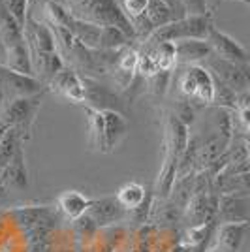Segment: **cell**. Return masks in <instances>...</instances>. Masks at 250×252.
<instances>
[{
    "instance_id": "cell-1",
    "label": "cell",
    "mask_w": 250,
    "mask_h": 252,
    "mask_svg": "<svg viewBox=\"0 0 250 252\" xmlns=\"http://www.w3.org/2000/svg\"><path fill=\"white\" fill-rule=\"evenodd\" d=\"M190 141V128L183 125L171 111H166L164 119V158L162 168L158 173L156 185H155V198L166 200L171 194V189L177 181L179 164L185 157Z\"/></svg>"
},
{
    "instance_id": "cell-2",
    "label": "cell",
    "mask_w": 250,
    "mask_h": 252,
    "mask_svg": "<svg viewBox=\"0 0 250 252\" xmlns=\"http://www.w3.org/2000/svg\"><path fill=\"white\" fill-rule=\"evenodd\" d=\"M89 123V145L102 155H109L128 134V119L119 111H96L85 107Z\"/></svg>"
},
{
    "instance_id": "cell-3",
    "label": "cell",
    "mask_w": 250,
    "mask_h": 252,
    "mask_svg": "<svg viewBox=\"0 0 250 252\" xmlns=\"http://www.w3.org/2000/svg\"><path fill=\"white\" fill-rule=\"evenodd\" d=\"M66 10L81 21L100 27H117L125 31L132 40H136L134 29L126 19L119 0H66Z\"/></svg>"
},
{
    "instance_id": "cell-4",
    "label": "cell",
    "mask_w": 250,
    "mask_h": 252,
    "mask_svg": "<svg viewBox=\"0 0 250 252\" xmlns=\"http://www.w3.org/2000/svg\"><path fill=\"white\" fill-rule=\"evenodd\" d=\"M215 27L211 13L207 15H187L175 21L167 23L160 27L147 38V45H156V43H179L185 40H207L209 32Z\"/></svg>"
},
{
    "instance_id": "cell-5",
    "label": "cell",
    "mask_w": 250,
    "mask_h": 252,
    "mask_svg": "<svg viewBox=\"0 0 250 252\" xmlns=\"http://www.w3.org/2000/svg\"><path fill=\"white\" fill-rule=\"evenodd\" d=\"M181 74L177 79V89L185 100L194 107H207L213 105L215 98V77L211 70L201 64L181 66Z\"/></svg>"
},
{
    "instance_id": "cell-6",
    "label": "cell",
    "mask_w": 250,
    "mask_h": 252,
    "mask_svg": "<svg viewBox=\"0 0 250 252\" xmlns=\"http://www.w3.org/2000/svg\"><path fill=\"white\" fill-rule=\"evenodd\" d=\"M43 87L45 85L40 79H36L32 75L17 74L0 64V107L15 98L40 94L43 93Z\"/></svg>"
},
{
    "instance_id": "cell-7",
    "label": "cell",
    "mask_w": 250,
    "mask_h": 252,
    "mask_svg": "<svg viewBox=\"0 0 250 252\" xmlns=\"http://www.w3.org/2000/svg\"><path fill=\"white\" fill-rule=\"evenodd\" d=\"M85 81V100L83 107L89 109H96V111H119V113H125V100L121 93H115L113 89L102 85L98 79L93 77H83Z\"/></svg>"
},
{
    "instance_id": "cell-8",
    "label": "cell",
    "mask_w": 250,
    "mask_h": 252,
    "mask_svg": "<svg viewBox=\"0 0 250 252\" xmlns=\"http://www.w3.org/2000/svg\"><path fill=\"white\" fill-rule=\"evenodd\" d=\"M205 64L209 66L211 74L224 85H228L229 89L235 91L237 94L249 91L247 72H249L250 66H241V64L229 63V61H224V59H220L217 55H211L205 61Z\"/></svg>"
},
{
    "instance_id": "cell-9",
    "label": "cell",
    "mask_w": 250,
    "mask_h": 252,
    "mask_svg": "<svg viewBox=\"0 0 250 252\" xmlns=\"http://www.w3.org/2000/svg\"><path fill=\"white\" fill-rule=\"evenodd\" d=\"M47 89L55 93V94L62 96L72 104L85 105L87 94H85V81L83 75L79 72H75L70 66H64L59 74L53 77L47 83Z\"/></svg>"
},
{
    "instance_id": "cell-10",
    "label": "cell",
    "mask_w": 250,
    "mask_h": 252,
    "mask_svg": "<svg viewBox=\"0 0 250 252\" xmlns=\"http://www.w3.org/2000/svg\"><path fill=\"white\" fill-rule=\"evenodd\" d=\"M207 43L213 55H217L220 59L241 64V66H250V53L239 42H235L231 36H228L226 32L219 31L217 27H213L209 32Z\"/></svg>"
},
{
    "instance_id": "cell-11",
    "label": "cell",
    "mask_w": 250,
    "mask_h": 252,
    "mask_svg": "<svg viewBox=\"0 0 250 252\" xmlns=\"http://www.w3.org/2000/svg\"><path fill=\"white\" fill-rule=\"evenodd\" d=\"M126 209L119 203L117 196H102V198H93L89 201V211H87V217L93 219V222L98 228H107V226H113L117 222H121L125 219Z\"/></svg>"
},
{
    "instance_id": "cell-12",
    "label": "cell",
    "mask_w": 250,
    "mask_h": 252,
    "mask_svg": "<svg viewBox=\"0 0 250 252\" xmlns=\"http://www.w3.org/2000/svg\"><path fill=\"white\" fill-rule=\"evenodd\" d=\"M250 222H219L215 233V249L220 252H241Z\"/></svg>"
},
{
    "instance_id": "cell-13",
    "label": "cell",
    "mask_w": 250,
    "mask_h": 252,
    "mask_svg": "<svg viewBox=\"0 0 250 252\" xmlns=\"http://www.w3.org/2000/svg\"><path fill=\"white\" fill-rule=\"evenodd\" d=\"M219 222H250V196H219Z\"/></svg>"
},
{
    "instance_id": "cell-14",
    "label": "cell",
    "mask_w": 250,
    "mask_h": 252,
    "mask_svg": "<svg viewBox=\"0 0 250 252\" xmlns=\"http://www.w3.org/2000/svg\"><path fill=\"white\" fill-rule=\"evenodd\" d=\"M0 183L8 190H23L29 189V168L25 162V147H19L17 153L13 155L10 164L2 169L0 173Z\"/></svg>"
},
{
    "instance_id": "cell-15",
    "label": "cell",
    "mask_w": 250,
    "mask_h": 252,
    "mask_svg": "<svg viewBox=\"0 0 250 252\" xmlns=\"http://www.w3.org/2000/svg\"><path fill=\"white\" fill-rule=\"evenodd\" d=\"M175 47H177V66L205 63L213 55L207 40H185L175 43Z\"/></svg>"
},
{
    "instance_id": "cell-16",
    "label": "cell",
    "mask_w": 250,
    "mask_h": 252,
    "mask_svg": "<svg viewBox=\"0 0 250 252\" xmlns=\"http://www.w3.org/2000/svg\"><path fill=\"white\" fill-rule=\"evenodd\" d=\"M89 198L83 196L81 192L77 190H66L59 196V209L64 213L66 219L70 220H77L87 215L89 211Z\"/></svg>"
},
{
    "instance_id": "cell-17",
    "label": "cell",
    "mask_w": 250,
    "mask_h": 252,
    "mask_svg": "<svg viewBox=\"0 0 250 252\" xmlns=\"http://www.w3.org/2000/svg\"><path fill=\"white\" fill-rule=\"evenodd\" d=\"M115 196H117L119 203L126 209V213H132V211H136L137 207L143 205V201L151 196V192L141 183L130 181V183H126V185H123L121 189L117 190Z\"/></svg>"
},
{
    "instance_id": "cell-18",
    "label": "cell",
    "mask_w": 250,
    "mask_h": 252,
    "mask_svg": "<svg viewBox=\"0 0 250 252\" xmlns=\"http://www.w3.org/2000/svg\"><path fill=\"white\" fill-rule=\"evenodd\" d=\"M141 45H147V43H141ZM149 51L155 59V64H156L158 72H175L177 70V47L175 43H156V45H147Z\"/></svg>"
},
{
    "instance_id": "cell-19",
    "label": "cell",
    "mask_w": 250,
    "mask_h": 252,
    "mask_svg": "<svg viewBox=\"0 0 250 252\" xmlns=\"http://www.w3.org/2000/svg\"><path fill=\"white\" fill-rule=\"evenodd\" d=\"M21 145H25V137L17 128H10L6 134L0 136V173L10 164V160Z\"/></svg>"
},
{
    "instance_id": "cell-20",
    "label": "cell",
    "mask_w": 250,
    "mask_h": 252,
    "mask_svg": "<svg viewBox=\"0 0 250 252\" xmlns=\"http://www.w3.org/2000/svg\"><path fill=\"white\" fill-rule=\"evenodd\" d=\"M134 40L126 34L125 31L117 29V27H104L102 29V42L100 49H109V51H119L126 45H132Z\"/></svg>"
},
{
    "instance_id": "cell-21",
    "label": "cell",
    "mask_w": 250,
    "mask_h": 252,
    "mask_svg": "<svg viewBox=\"0 0 250 252\" xmlns=\"http://www.w3.org/2000/svg\"><path fill=\"white\" fill-rule=\"evenodd\" d=\"M119 2H121V8L125 11L126 19L132 25V29H136L137 25L143 21L147 10L151 6V0H119Z\"/></svg>"
},
{
    "instance_id": "cell-22",
    "label": "cell",
    "mask_w": 250,
    "mask_h": 252,
    "mask_svg": "<svg viewBox=\"0 0 250 252\" xmlns=\"http://www.w3.org/2000/svg\"><path fill=\"white\" fill-rule=\"evenodd\" d=\"M169 79H171V72H158L156 75H153V77L145 79L147 93L153 94L155 98H162V96L166 94Z\"/></svg>"
},
{
    "instance_id": "cell-23",
    "label": "cell",
    "mask_w": 250,
    "mask_h": 252,
    "mask_svg": "<svg viewBox=\"0 0 250 252\" xmlns=\"http://www.w3.org/2000/svg\"><path fill=\"white\" fill-rule=\"evenodd\" d=\"M2 4L13 15V19L19 23L21 27H25L27 15L31 11V0H2Z\"/></svg>"
},
{
    "instance_id": "cell-24",
    "label": "cell",
    "mask_w": 250,
    "mask_h": 252,
    "mask_svg": "<svg viewBox=\"0 0 250 252\" xmlns=\"http://www.w3.org/2000/svg\"><path fill=\"white\" fill-rule=\"evenodd\" d=\"M169 111L177 117L183 125H187L188 128H190V126H192V123L196 121V107L190 104L188 100H185V98H183L179 104L173 105V109H169Z\"/></svg>"
},
{
    "instance_id": "cell-25",
    "label": "cell",
    "mask_w": 250,
    "mask_h": 252,
    "mask_svg": "<svg viewBox=\"0 0 250 252\" xmlns=\"http://www.w3.org/2000/svg\"><path fill=\"white\" fill-rule=\"evenodd\" d=\"M181 4V10L187 15H207V0H179Z\"/></svg>"
},
{
    "instance_id": "cell-26",
    "label": "cell",
    "mask_w": 250,
    "mask_h": 252,
    "mask_svg": "<svg viewBox=\"0 0 250 252\" xmlns=\"http://www.w3.org/2000/svg\"><path fill=\"white\" fill-rule=\"evenodd\" d=\"M164 2H166V4L169 6V8H171V10L175 11V15H177L179 19H181V17H185V13H183V10H181V4H179V0H164Z\"/></svg>"
},
{
    "instance_id": "cell-27",
    "label": "cell",
    "mask_w": 250,
    "mask_h": 252,
    "mask_svg": "<svg viewBox=\"0 0 250 252\" xmlns=\"http://www.w3.org/2000/svg\"><path fill=\"white\" fill-rule=\"evenodd\" d=\"M247 79H249V91H250V68H249V72H247Z\"/></svg>"
},
{
    "instance_id": "cell-28",
    "label": "cell",
    "mask_w": 250,
    "mask_h": 252,
    "mask_svg": "<svg viewBox=\"0 0 250 252\" xmlns=\"http://www.w3.org/2000/svg\"><path fill=\"white\" fill-rule=\"evenodd\" d=\"M239 2H245V4H250V0H239Z\"/></svg>"
},
{
    "instance_id": "cell-29",
    "label": "cell",
    "mask_w": 250,
    "mask_h": 252,
    "mask_svg": "<svg viewBox=\"0 0 250 252\" xmlns=\"http://www.w3.org/2000/svg\"><path fill=\"white\" fill-rule=\"evenodd\" d=\"M211 252H220V251H217V249H211Z\"/></svg>"
},
{
    "instance_id": "cell-30",
    "label": "cell",
    "mask_w": 250,
    "mask_h": 252,
    "mask_svg": "<svg viewBox=\"0 0 250 252\" xmlns=\"http://www.w3.org/2000/svg\"><path fill=\"white\" fill-rule=\"evenodd\" d=\"M0 207H2V203H0Z\"/></svg>"
}]
</instances>
